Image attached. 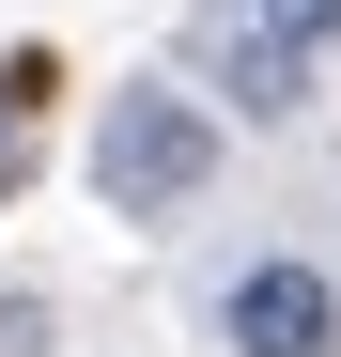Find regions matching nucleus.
Segmentation results:
<instances>
[{
  "label": "nucleus",
  "instance_id": "obj_6",
  "mask_svg": "<svg viewBox=\"0 0 341 357\" xmlns=\"http://www.w3.org/2000/svg\"><path fill=\"white\" fill-rule=\"evenodd\" d=\"M31 171V109H16V78H0V187Z\"/></svg>",
  "mask_w": 341,
  "mask_h": 357
},
{
  "label": "nucleus",
  "instance_id": "obj_5",
  "mask_svg": "<svg viewBox=\"0 0 341 357\" xmlns=\"http://www.w3.org/2000/svg\"><path fill=\"white\" fill-rule=\"evenodd\" d=\"M0 357H47V295H0Z\"/></svg>",
  "mask_w": 341,
  "mask_h": 357
},
{
  "label": "nucleus",
  "instance_id": "obj_4",
  "mask_svg": "<svg viewBox=\"0 0 341 357\" xmlns=\"http://www.w3.org/2000/svg\"><path fill=\"white\" fill-rule=\"evenodd\" d=\"M233 16H248V31H279V47H310V63L341 47V0H233Z\"/></svg>",
  "mask_w": 341,
  "mask_h": 357
},
{
  "label": "nucleus",
  "instance_id": "obj_3",
  "mask_svg": "<svg viewBox=\"0 0 341 357\" xmlns=\"http://www.w3.org/2000/svg\"><path fill=\"white\" fill-rule=\"evenodd\" d=\"M217 93H233L248 125H295L310 109V47H279V31H248L233 0H217Z\"/></svg>",
  "mask_w": 341,
  "mask_h": 357
},
{
  "label": "nucleus",
  "instance_id": "obj_1",
  "mask_svg": "<svg viewBox=\"0 0 341 357\" xmlns=\"http://www.w3.org/2000/svg\"><path fill=\"white\" fill-rule=\"evenodd\" d=\"M202 187H217V109L187 78H125L109 125H93V202L109 218H187Z\"/></svg>",
  "mask_w": 341,
  "mask_h": 357
},
{
  "label": "nucleus",
  "instance_id": "obj_2",
  "mask_svg": "<svg viewBox=\"0 0 341 357\" xmlns=\"http://www.w3.org/2000/svg\"><path fill=\"white\" fill-rule=\"evenodd\" d=\"M217 342L233 357H341V280L295 264V249H264V264L217 280Z\"/></svg>",
  "mask_w": 341,
  "mask_h": 357
}]
</instances>
